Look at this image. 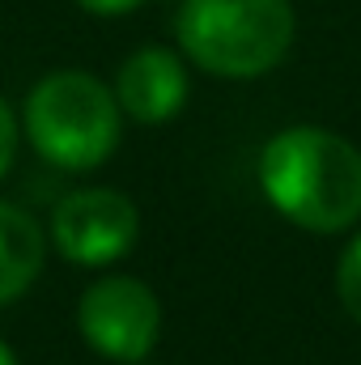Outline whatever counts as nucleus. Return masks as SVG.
<instances>
[{
    "mask_svg": "<svg viewBox=\"0 0 361 365\" xmlns=\"http://www.w3.org/2000/svg\"><path fill=\"white\" fill-rule=\"evenodd\" d=\"M115 102L136 123L175 119L187 102V73H183L179 56L166 47H145V51L128 56L119 68V81H115Z\"/></svg>",
    "mask_w": 361,
    "mask_h": 365,
    "instance_id": "6",
    "label": "nucleus"
},
{
    "mask_svg": "<svg viewBox=\"0 0 361 365\" xmlns=\"http://www.w3.org/2000/svg\"><path fill=\"white\" fill-rule=\"evenodd\" d=\"M13 153H17V123H13V110H9L4 98H0V179H4L9 166H13Z\"/></svg>",
    "mask_w": 361,
    "mask_h": 365,
    "instance_id": "9",
    "label": "nucleus"
},
{
    "mask_svg": "<svg viewBox=\"0 0 361 365\" xmlns=\"http://www.w3.org/2000/svg\"><path fill=\"white\" fill-rule=\"evenodd\" d=\"M136 234H141L136 204L111 187H86V191L64 195L56 204V217H51L56 251L81 268L123 259L132 251Z\"/></svg>",
    "mask_w": 361,
    "mask_h": 365,
    "instance_id": "5",
    "label": "nucleus"
},
{
    "mask_svg": "<svg viewBox=\"0 0 361 365\" xmlns=\"http://www.w3.org/2000/svg\"><path fill=\"white\" fill-rule=\"evenodd\" d=\"M26 136L43 162L93 170L119 145V102L90 73H51L26 98Z\"/></svg>",
    "mask_w": 361,
    "mask_h": 365,
    "instance_id": "3",
    "label": "nucleus"
},
{
    "mask_svg": "<svg viewBox=\"0 0 361 365\" xmlns=\"http://www.w3.org/2000/svg\"><path fill=\"white\" fill-rule=\"evenodd\" d=\"M268 204L310 234H340L361 217V153L327 128H285L260 153Z\"/></svg>",
    "mask_w": 361,
    "mask_h": 365,
    "instance_id": "1",
    "label": "nucleus"
},
{
    "mask_svg": "<svg viewBox=\"0 0 361 365\" xmlns=\"http://www.w3.org/2000/svg\"><path fill=\"white\" fill-rule=\"evenodd\" d=\"M86 13H98V17H119V13H128V9H136L141 0H77Z\"/></svg>",
    "mask_w": 361,
    "mask_h": 365,
    "instance_id": "10",
    "label": "nucleus"
},
{
    "mask_svg": "<svg viewBox=\"0 0 361 365\" xmlns=\"http://www.w3.org/2000/svg\"><path fill=\"white\" fill-rule=\"evenodd\" d=\"M81 336L93 353L111 361L136 365L145 361L158 344L162 331V306L153 289L136 276H102L86 289L81 310H77Z\"/></svg>",
    "mask_w": 361,
    "mask_h": 365,
    "instance_id": "4",
    "label": "nucleus"
},
{
    "mask_svg": "<svg viewBox=\"0 0 361 365\" xmlns=\"http://www.w3.org/2000/svg\"><path fill=\"white\" fill-rule=\"evenodd\" d=\"M0 365H17V361H13V353H9L4 344H0Z\"/></svg>",
    "mask_w": 361,
    "mask_h": 365,
    "instance_id": "11",
    "label": "nucleus"
},
{
    "mask_svg": "<svg viewBox=\"0 0 361 365\" xmlns=\"http://www.w3.org/2000/svg\"><path fill=\"white\" fill-rule=\"evenodd\" d=\"M43 272V230L30 212L0 200V306L17 302Z\"/></svg>",
    "mask_w": 361,
    "mask_h": 365,
    "instance_id": "7",
    "label": "nucleus"
},
{
    "mask_svg": "<svg viewBox=\"0 0 361 365\" xmlns=\"http://www.w3.org/2000/svg\"><path fill=\"white\" fill-rule=\"evenodd\" d=\"M336 293L345 302V310L353 314V323L361 327V234L345 247L340 268H336Z\"/></svg>",
    "mask_w": 361,
    "mask_h": 365,
    "instance_id": "8",
    "label": "nucleus"
},
{
    "mask_svg": "<svg viewBox=\"0 0 361 365\" xmlns=\"http://www.w3.org/2000/svg\"><path fill=\"white\" fill-rule=\"evenodd\" d=\"M179 47L213 77H264L293 47L289 0H183Z\"/></svg>",
    "mask_w": 361,
    "mask_h": 365,
    "instance_id": "2",
    "label": "nucleus"
}]
</instances>
